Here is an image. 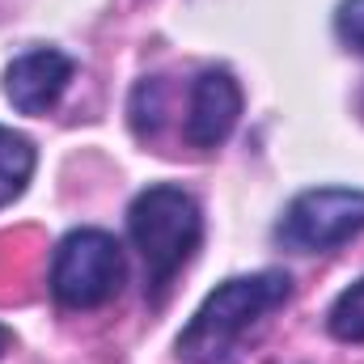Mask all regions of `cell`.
<instances>
[{"label": "cell", "mask_w": 364, "mask_h": 364, "mask_svg": "<svg viewBox=\"0 0 364 364\" xmlns=\"http://www.w3.org/2000/svg\"><path fill=\"white\" fill-rule=\"evenodd\" d=\"M292 279L284 272H255L225 279L208 301L195 309L178 335V360L186 364H237L246 343L267 326L279 305H288Z\"/></svg>", "instance_id": "6da1fadb"}, {"label": "cell", "mask_w": 364, "mask_h": 364, "mask_svg": "<svg viewBox=\"0 0 364 364\" xmlns=\"http://www.w3.org/2000/svg\"><path fill=\"white\" fill-rule=\"evenodd\" d=\"M127 233H132V246L144 259L153 301H161L170 292L174 275L199 250L203 212H199L195 195L182 191V186H149L127 208Z\"/></svg>", "instance_id": "7a4b0ae2"}, {"label": "cell", "mask_w": 364, "mask_h": 364, "mask_svg": "<svg viewBox=\"0 0 364 364\" xmlns=\"http://www.w3.org/2000/svg\"><path fill=\"white\" fill-rule=\"evenodd\" d=\"M127 279L123 250L102 229H73L51 259V296L64 309H102Z\"/></svg>", "instance_id": "3957f363"}, {"label": "cell", "mask_w": 364, "mask_h": 364, "mask_svg": "<svg viewBox=\"0 0 364 364\" xmlns=\"http://www.w3.org/2000/svg\"><path fill=\"white\" fill-rule=\"evenodd\" d=\"M364 229V191L356 186H318L296 195L279 225L275 242L292 255H326L343 242H352Z\"/></svg>", "instance_id": "277c9868"}, {"label": "cell", "mask_w": 364, "mask_h": 364, "mask_svg": "<svg viewBox=\"0 0 364 364\" xmlns=\"http://www.w3.org/2000/svg\"><path fill=\"white\" fill-rule=\"evenodd\" d=\"M73 73H77V64L55 47L26 51L4 68V97L21 114H47L73 85Z\"/></svg>", "instance_id": "5b68a950"}, {"label": "cell", "mask_w": 364, "mask_h": 364, "mask_svg": "<svg viewBox=\"0 0 364 364\" xmlns=\"http://www.w3.org/2000/svg\"><path fill=\"white\" fill-rule=\"evenodd\" d=\"M237 119H242V85L233 81V73L229 68L199 73L186 106V144L216 149L233 136Z\"/></svg>", "instance_id": "8992f818"}, {"label": "cell", "mask_w": 364, "mask_h": 364, "mask_svg": "<svg viewBox=\"0 0 364 364\" xmlns=\"http://www.w3.org/2000/svg\"><path fill=\"white\" fill-rule=\"evenodd\" d=\"M30 174H34V144L21 132L0 127V208L26 191Z\"/></svg>", "instance_id": "52a82bcc"}, {"label": "cell", "mask_w": 364, "mask_h": 364, "mask_svg": "<svg viewBox=\"0 0 364 364\" xmlns=\"http://www.w3.org/2000/svg\"><path fill=\"white\" fill-rule=\"evenodd\" d=\"M326 331L343 343H364V279L343 288L326 314Z\"/></svg>", "instance_id": "ba28073f"}, {"label": "cell", "mask_w": 364, "mask_h": 364, "mask_svg": "<svg viewBox=\"0 0 364 364\" xmlns=\"http://www.w3.org/2000/svg\"><path fill=\"white\" fill-rule=\"evenodd\" d=\"M335 30L348 47L364 51V0H343L339 13H335Z\"/></svg>", "instance_id": "9c48e42d"}, {"label": "cell", "mask_w": 364, "mask_h": 364, "mask_svg": "<svg viewBox=\"0 0 364 364\" xmlns=\"http://www.w3.org/2000/svg\"><path fill=\"white\" fill-rule=\"evenodd\" d=\"M9 348H13V331H9V326H0V356H4Z\"/></svg>", "instance_id": "30bf717a"}, {"label": "cell", "mask_w": 364, "mask_h": 364, "mask_svg": "<svg viewBox=\"0 0 364 364\" xmlns=\"http://www.w3.org/2000/svg\"><path fill=\"white\" fill-rule=\"evenodd\" d=\"M360 106H364V102H360Z\"/></svg>", "instance_id": "8fae6325"}]
</instances>
